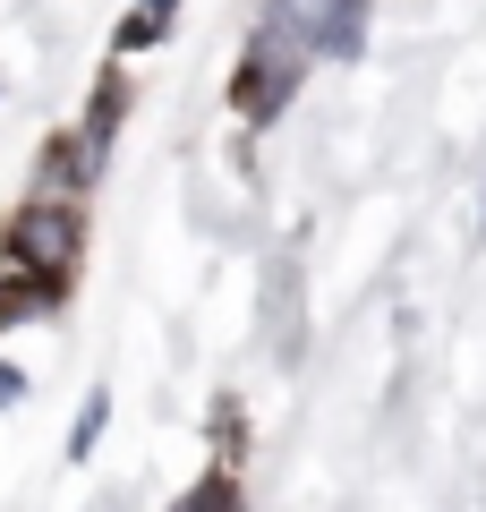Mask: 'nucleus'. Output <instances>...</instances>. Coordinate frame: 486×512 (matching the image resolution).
<instances>
[{"mask_svg":"<svg viewBox=\"0 0 486 512\" xmlns=\"http://www.w3.org/2000/svg\"><path fill=\"white\" fill-rule=\"evenodd\" d=\"M359 9L367 0H273L265 26H256V43H248V60H239V111H248V120H273L307 60L359 43Z\"/></svg>","mask_w":486,"mask_h":512,"instance_id":"obj_1","label":"nucleus"},{"mask_svg":"<svg viewBox=\"0 0 486 512\" xmlns=\"http://www.w3.org/2000/svg\"><path fill=\"white\" fill-rule=\"evenodd\" d=\"M171 9H180V0H137V18L120 26V43H154L162 26H171Z\"/></svg>","mask_w":486,"mask_h":512,"instance_id":"obj_3","label":"nucleus"},{"mask_svg":"<svg viewBox=\"0 0 486 512\" xmlns=\"http://www.w3.org/2000/svg\"><path fill=\"white\" fill-rule=\"evenodd\" d=\"M94 436H103V393H94V402H86V419H77V436H69V453L86 461V444H94Z\"/></svg>","mask_w":486,"mask_h":512,"instance_id":"obj_5","label":"nucleus"},{"mask_svg":"<svg viewBox=\"0 0 486 512\" xmlns=\"http://www.w3.org/2000/svg\"><path fill=\"white\" fill-rule=\"evenodd\" d=\"M18 256L35 265L43 282H60V274H69V256H77V214H69V205H35V214L18 222Z\"/></svg>","mask_w":486,"mask_h":512,"instance_id":"obj_2","label":"nucleus"},{"mask_svg":"<svg viewBox=\"0 0 486 512\" xmlns=\"http://www.w3.org/2000/svg\"><path fill=\"white\" fill-rule=\"evenodd\" d=\"M180 512H239V504H231V478H205V487H197V495H188V504H180Z\"/></svg>","mask_w":486,"mask_h":512,"instance_id":"obj_4","label":"nucleus"}]
</instances>
